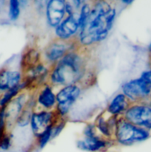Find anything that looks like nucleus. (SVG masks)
<instances>
[{"mask_svg": "<svg viewBox=\"0 0 151 152\" xmlns=\"http://www.w3.org/2000/svg\"><path fill=\"white\" fill-rule=\"evenodd\" d=\"M116 16L117 10L111 3L106 1L94 3L88 19L79 30L78 45L88 48L105 40L112 29Z\"/></svg>", "mask_w": 151, "mask_h": 152, "instance_id": "1", "label": "nucleus"}, {"mask_svg": "<svg viewBox=\"0 0 151 152\" xmlns=\"http://www.w3.org/2000/svg\"><path fill=\"white\" fill-rule=\"evenodd\" d=\"M86 65L85 58L79 51L69 52L49 72L50 85L66 86L80 83L87 74Z\"/></svg>", "mask_w": 151, "mask_h": 152, "instance_id": "2", "label": "nucleus"}, {"mask_svg": "<svg viewBox=\"0 0 151 152\" xmlns=\"http://www.w3.org/2000/svg\"><path fill=\"white\" fill-rule=\"evenodd\" d=\"M114 136V139L121 145H131L148 139L150 132L148 130L133 125L125 121L123 117H120L117 121Z\"/></svg>", "mask_w": 151, "mask_h": 152, "instance_id": "3", "label": "nucleus"}, {"mask_svg": "<svg viewBox=\"0 0 151 152\" xmlns=\"http://www.w3.org/2000/svg\"><path fill=\"white\" fill-rule=\"evenodd\" d=\"M57 111H41L33 112L30 120L32 132L36 137H38L41 134L49 128L54 126L61 119Z\"/></svg>", "mask_w": 151, "mask_h": 152, "instance_id": "4", "label": "nucleus"}, {"mask_svg": "<svg viewBox=\"0 0 151 152\" xmlns=\"http://www.w3.org/2000/svg\"><path fill=\"white\" fill-rule=\"evenodd\" d=\"M122 117L133 125L146 130L151 129V106L148 105H131Z\"/></svg>", "mask_w": 151, "mask_h": 152, "instance_id": "5", "label": "nucleus"}, {"mask_svg": "<svg viewBox=\"0 0 151 152\" xmlns=\"http://www.w3.org/2000/svg\"><path fill=\"white\" fill-rule=\"evenodd\" d=\"M81 89L77 84L63 86L56 95L55 110L61 118H64L69 112L74 103L78 99Z\"/></svg>", "mask_w": 151, "mask_h": 152, "instance_id": "6", "label": "nucleus"}, {"mask_svg": "<svg viewBox=\"0 0 151 152\" xmlns=\"http://www.w3.org/2000/svg\"><path fill=\"white\" fill-rule=\"evenodd\" d=\"M122 89V94L130 101H142L151 95V85L140 77L124 83Z\"/></svg>", "mask_w": 151, "mask_h": 152, "instance_id": "7", "label": "nucleus"}, {"mask_svg": "<svg viewBox=\"0 0 151 152\" xmlns=\"http://www.w3.org/2000/svg\"><path fill=\"white\" fill-rule=\"evenodd\" d=\"M75 45V42H72V40L65 42L56 39L48 45L45 49V58L48 62L55 64L69 52L74 50L73 46Z\"/></svg>", "mask_w": 151, "mask_h": 152, "instance_id": "8", "label": "nucleus"}, {"mask_svg": "<svg viewBox=\"0 0 151 152\" xmlns=\"http://www.w3.org/2000/svg\"><path fill=\"white\" fill-rule=\"evenodd\" d=\"M78 15H68L55 28L57 39L69 42L80 30Z\"/></svg>", "mask_w": 151, "mask_h": 152, "instance_id": "9", "label": "nucleus"}, {"mask_svg": "<svg viewBox=\"0 0 151 152\" xmlns=\"http://www.w3.org/2000/svg\"><path fill=\"white\" fill-rule=\"evenodd\" d=\"M111 142L108 138L96 134L84 137L77 142V147L82 151L89 152H103L111 146Z\"/></svg>", "mask_w": 151, "mask_h": 152, "instance_id": "10", "label": "nucleus"}, {"mask_svg": "<svg viewBox=\"0 0 151 152\" xmlns=\"http://www.w3.org/2000/svg\"><path fill=\"white\" fill-rule=\"evenodd\" d=\"M66 13V1L63 0H50L46 7V17L50 27H56L63 20Z\"/></svg>", "mask_w": 151, "mask_h": 152, "instance_id": "11", "label": "nucleus"}, {"mask_svg": "<svg viewBox=\"0 0 151 152\" xmlns=\"http://www.w3.org/2000/svg\"><path fill=\"white\" fill-rule=\"evenodd\" d=\"M22 72L18 71L4 70L0 72V92H5L9 89L19 86L22 81Z\"/></svg>", "mask_w": 151, "mask_h": 152, "instance_id": "12", "label": "nucleus"}, {"mask_svg": "<svg viewBox=\"0 0 151 152\" xmlns=\"http://www.w3.org/2000/svg\"><path fill=\"white\" fill-rule=\"evenodd\" d=\"M118 118V116L111 115V117L106 120L103 115H100L97 119L94 126L96 129H97L99 132L103 135L104 137L110 139L111 136L114 135Z\"/></svg>", "mask_w": 151, "mask_h": 152, "instance_id": "13", "label": "nucleus"}, {"mask_svg": "<svg viewBox=\"0 0 151 152\" xmlns=\"http://www.w3.org/2000/svg\"><path fill=\"white\" fill-rule=\"evenodd\" d=\"M130 105V101L123 95L120 93L116 95L108 104L106 111L111 115L119 116L122 113H125L128 109Z\"/></svg>", "mask_w": 151, "mask_h": 152, "instance_id": "14", "label": "nucleus"}, {"mask_svg": "<svg viewBox=\"0 0 151 152\" xmlns=\"http://www.w3.org/2000/svg\"><path fill=\"white\" fill-rule=\"evenodd\" d=\"M37 103L46 109H51L56 106V95L50 84L44 86L37 96Z\"/></svg>", "mask_w": 151, "mask_h": 152, "instance_id": "15", "label": "nucleus"}, {"mask_svg": "<svg viewBox=\"0 0 151 152\" xmlns=\"http://www.w3.org/2000/svg\"><path fill=\"white\" fill-rule=\"evenodd\" d=\"M40 53L34 48H30L25 52L22 58V69L24 73L40 63Z\"/></svg>", "mask_w": 151, "mask_h": 152, "instance_id": "16", "label": "nucleus"}, {"mask_svg": "<svg viewBox=\"0 0 151 152\" xmlns=\"http://www.w3.org/2000/svg\"><path fill=\"white\" fill-rule=\"evenodd\" d=\"M22 90H24V89L22 83H21L19 86L12 88L4 92L3 96L0 99V108L5 107L10 101H13L16 96H18L22 92H21Z\"/></svg>", "mask_w": 151, "mask_h": 152, "instance_id": "17", "label": "nucleus"}, {"mask_svg": "<svg viewBox=\"0 0 151 152\" xmlns=\"http://www.w3.org/2000/svg\"><path fill=\"white\" fill-rule=\"evenodd\" d=\"M33 112L32 107L30 106L29 101H28L25 109L22 110V112L18 117L16 121V124L20 127H26L27 126H28V124H30V120H31Z\"/></svg>", "mask_w": 151, "mask_h": 152, "instance_id": "18", "label": "nucleus"}, {"mask_svg": "<svg viewBox=\"0 0 151 152\" xmlns=\"http://www.w3.org/2000/svg\"><path fill=\"white\" fill-rule=\"evenodd\" d=\"M21 5L20 2L18 0H11L9 1V12L8 16L11 21L17 20L20 16Z\"/></svg>", "mask_w": 151, "mask_h": 152, "instance_id": "19", "label": "nucleus"}, {"mask_svg": "<svg viewBox=\"0 0 151 152\" xmlns=\"http://www.w3.org/2000/svg\"><path fill=\"white\" fill-rule=\"evenodd\" d=\"M91 7H90L89 4H88V3L83 4L81 10H80L79 15H78V22H79L80 30L82 28L86 19H88L89 15L91 11Z\"/></svg>", "mask_w": 151, "mask_h": 152, "instance_id": "20", "label": "nucleus"}, {"mask_svg": "<svg viewBox=\"0 0 151 152\" xmlns=\"http://www.w3.org/2000/svg\"><path fill=\"white\" fill-rule=\"evenodd\" d=\"M52 127L48 129L43 134H41L38 137H37V145L39 148H44L47 145L48 142L50 141V140H52Z\"/></svg>", "mask_w": 151, "mask_h": 152, "instance_id": "21", "label": "nucleus"}, {"mask_svg": "<svg viewBox=\"0 0 151 152\" xmlns=\"http://www.w3.org/2000/svg\"><path fill=\"white\" fill-rule=\"evenodd\" d=\"M6 119L4 107L0 109V140L6 134Z\"/></svg>", "mask_w": 151, "mask_h": 152, "instance_id": "22", "label": "nucleus"}, {"mask_svg": "<svg viewBox=\"0 0 151 152\" xmlns=\"http://www.w3.org/2000/svg\"><path fill=\"white\" fill-rule=\"evenodd\" d=\"M11 147V137L6 134L0 140V149L2 151H7Z\"/></svg>", "mask_w": 151, "mask_h": 152, "instance_id": "23", "label": "nucleus"}, {"mask_svg": "<svg viewBox=\"0 0 151 152\" xmlns=\"http://www.w3.org/2000/svg\"><path fill=\"white\" fill-rule=\"evenodd\" d=\"M140 78L151 85V69L143 72L140 76Z\"/></svg>", "mask_w": 151, "mask_h": 152, "instance_id": "24", "label": "nucleus"}, {"mask_svg": "<svg viewBox=\"0 0 151 152\" xmlns=\"http://www.w3.org/2000/svg\"><path fill=\"white\" fill-rule=\"evenodd\" d=\"M122 2H123L124 4H132L134 1H131V0H128H128H122Z\"/></svg>", "mask_w": 151, "mask_h": 152, "instance_id": "25", "label": "nucleus"}, {"mask_svg": "<svg viewBox=\"0 0 151 152\" xmlns=\"http://www.w3.org/2000/svg\"><path fill=\"white\" fill-rule=\"evenodd\" d=\"M148 49H149V52H150V53H151V43H150V45H149V48H148Z\"/></svg>", "mask_w": 151, "mask_h": 152, "instance_id": "26", "label": "nucleus"}, {"mask_svg": "<svg viewBox=\"0 0 151 152\" xmlns=\"http://www.w3.org/2000/svg\"><path fill=\"white\" fill-rule=\"evenodd\" d=\"M0 109H1V108H0Z\"/></svg>", "mask_w": 151, "mask_h": 152, "instance_id": "27", "label": "nucleus"}]
</instances>
